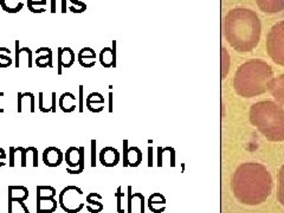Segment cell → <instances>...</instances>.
Returning a JSON list of instances; mask_svg holds the SVG:
<instances>
[{"label":"cell","instance_id":"35","mask_svg":"<svg viewBox=\"0 0 284 213\" xmlns=\"http://www.w3.org/2000/svg\"><path fill=\"white\" fill-rule=\"evenodd\" d=\"M77 61H79L81 67H83L86 69H90V68L95 67V64H96V59H94V58H77Z\"/></svg>","mask_w":284,"mask_h":213},{"label":"cell","instance_id":"2","mask_svg":"<svg viewBox=\"0 0 284 213\" xmlns=\"http://www.w3.org/2000/svg\"><path fill=\"white\" fill-rule=\"evenodd\" d=\"M261 31L260 17L250 8H233L224 18V37L238 52H251L260 43Z\"/></svg>","mask_w":284,"mask_h":213},{"label":"cell","instance_id":"11","mask_svg":"<svg viewBox=\"0 0 284 213\" xmlns=\"http://www.w3.org/2000/svg\"><path fill=\"white\" fill-rule=\"evenodd\" d=\"M32 51L30 48H19V40L15 42V59H14V67L20 68L21 65H25L29 69L32 68Z\"/></svg>","mask_w":284,"mask_h":213},{"label":"cell","instance_id":"44","mask_svg":"<svg viewBox=\"0 0 284 213\" xmlns=\"http://www.w3.org/2000/svg\"><path fill=\"white\" fill-rule=\"evenodd\" d=\"M109 97H110V105H109V111H113V94H109Z\"/></svg>","mask_w":284,"mask_h":213},{"label":"cell","instance_id":"3","mask_svg":"<svg viewBox=\"0 0 284 213\" xmlns=\"http://www.w3.org/2000/svg\"><path fill=\"white\" fill-rule=\"evenodd\" d=\"M273 78V68L267 62L251 59L243 63L236 71L233 88L239 96L251 99L268 92V86Z\"/></svg>","mask_w":284,"mask_h":213},{"label":"cell","instance_id":"30","mask_svg":"<svg viewBox=\"0 0 284 213\" xmlns=\"http://www.w3.org/2000/svg\"><path fill=\"white\" fill-rule=\"evenodd\" d=\"M71 2V5L69 6V11L73 12V13H83L87 11V4L83 2V0H69Z\"/></svg>","mask_w":284,"mask_h":213},{"label":"cell","instance_id":"25","mask_svg":"<svg viewBox=\"0 0 284 213\" xmlns=\"http://www.w3.org/2000/svg\"><path fill=\"white\" fill-rule=\"evenodd\" d=\"M165 198L164 196L159 193H154L153 196H151V198L148 200V208L152 210L153 212H162L165 210Z\"/></svg>","mask_w":284,"mask_h":213},{"label":"cell","instance_id":"13","mask_svg":"<svg viewBox=\"0 0 284 213\" xmlns=\"http://www.w3.org/2000/svg\"><path fill=\"white\" fill-rule=\"evenodd\" d=\"M34 55L37 56L34 59V63L40 69L45 68H54V59H52V50L48 48V46H42L38 48L34 52Z\"/></svg>","mask_w":284,"mask_h":213},{"label":"cell","instance_id":"17","mask_svg":"<svg viewBox=\"0 0 284 213\" xmlns=\"http://www.w3.org/2000/svg\"><path fill=\"white\" fill-rule=\"evenodd\" d=\"M18 106H17V111L23 112L25 108H27V110L30 112L36 111V103H34V95L32 93H18Z\"/></svg>","mask_w":284,"mask_h":213},{"label":"cell","instance_id":"36","mask_svg":"<svg viewBox=\"0 0 284 213\" xmlns=\"http://www.w3.org/2000/svg\"><path fill=\"white\" fill-rule=\"evenodd\" d=\"M79 88H80V89H79V94H80V97H79V111L83 112L84 111V95H83L84 87L80 86Z\"/></svg>","mask_w":284,"mask_h":213},{"label":"cell","instance_id":"21","mask_svg":"<svg viewBox=\"0 0 284 213\" xmlns=\"http://www.w3.org/2000/svg\"><path fill=\"white\" fill-rule=\"evenodd\" d=\"M115 44L116 43H113L114 45V49H110V48H104L102 49V51L99 52V63H101L103 67L104 68H111V67H115L116 63H115V61H116V53H115Z\"/></svg>","mask_w":284,"mask_h":213},{"label":"cell","instance_id":"34","mask_svg":"<svg viewBox=\"0 0 284 213\" xmlns=\"http://www.w3.org/2000/svg\"><path fill=\"white\" fill-rule=\"evenodd\" d=\"M96 52L95 50H93L92 48H83L80 50L79 55H77V58H94L96 59Z\"/></svg>","mask_w":284,"mask_h":213},{"label":"cell","instance_id":"26","mask_svg":"<svg viewBox=\"0 0 284 213\" xmlns=\"http://www.w3.org/2000/svg\"><path fill=\"white\" fill-rule=\"evenodd\" d=\"M27 8L32 13H43L46 11V5L48 1L46 0H27Z\"/></svg>","mask_w":284,"mask_h":213},{"label":"cell","instance_id":"14","mask_svg":"<svg viewBox=\"0 0 284 213\" xmlns=\"http://www.w3.org/2000/svg\"><path fill=\"white\" fill-rule=\"evenodd\" d=\"M120 161V153L114 147H104L99 153V162L104 167H114Z\"/></svg>","mask_w":284,"mask_h":213},{"label":"cell","instance_id":"23","mask_svg":"<svg viewBox=\"0 0 284 213\" xmlns=\"http://www.w3.org/2000/svg\"><path fill=\"white\" fill-rule=\"evenodd\" d=\"M15 158L19 159L21 167H26V150L24 147H10V167H14L15 166Z\"/></svg>","mask_w":284,"mask_h":213},{"label":"cell","instance_id":"6","mask_svg":"<svg viewBox=\"0 0 284 213\" xmlns=\"http://www.w3.org/2000/svg\"><path fill=\"white\" fill-rule=\"evenodd\" d=\"M83 191L77 186H67L58 196V205L67 213H79L86 206Z\"/></svg>","mask_w":284,"mask_h":213},{"label":"cell","instance_id":"1","mask_svg":"<svg viewBox=\"0 0 284 213\" xmlns=\"http://www.w3.org/2000/svg\"><path fill=\"white\" fill-rule=\"evenodd\" d=\"M273 179L269 171L257 162H248L237 168L232 178V192L242 204L260 205L270 196Z\"/></svg>","mask_w":284,"mask_h":213},{"label":"cell","instance_id":"19","mask_svg":"<svg viewBox=\"0 0 284 213\" xmlns=\"http://www.w3.org/2000/svg\"><path fill=\"white\" fill-rule=\"evenodd\" d=\"M38 108L42 112H56L57 111V94L51 93V97L45 100L44 93H39L38 95Z\"/></svg>","mask_w":284,"mask_h":213},{"label":"cell","instance_id":"5","mask_svg":"<svg viewBox=\"0 0 284 213\" xmlns=\"http://www.w3.org/2000/svg\"><path fill=\"white\" fill-rule=\"evenodd\" d=\"M267 52L273 62L284 67V20L271 26L267 36Z\"/></svg>","mask_w":284,"mask_h":213},{"label":"cell","instance_id":"41","mask_svg":"<svg viewBox=\"0 0 284 213\" xmlns=\"http://www.w3.org/2000/svg\"><path fill=\"white\" fill-rule=\"evenodd\" d=\"M50 12H51V13H56V12H57V0H51Z\"/></svg>","mask_w":284,"mask_h":213},{"label":"cell","instance_id":"16","mask_svg":"<svg viewBox=\"0 0 284 213\" xmlns=\"http://www.w3.org/2000/svg\"><path fill=\"white\" fill-rule=\"evenodd\" d=\"M58 106L63 112L70 114L76 110V106H79V99L73 93H63L58 99Z\"/></svg>","mask_w":284,"mask_h":213},{"label":"cell","instance_id":"45","mask_svg":"<svg viewBox=\"0 0 284 213\" xmlns=\"http://www.w3.org/2000/svg\"><path fill=\"white\" fill-rule=\"evenodd\" d=\"M0 88H1V87H0ZM2 96H4V93H2L1 89H0V101H1V97ZM0 112H4V109L1 108V106H0Z\"/></svg>","mask_w":284,"mask_h":213},{"label":"cell","instance_id":"22","mask_svg":"<svg viewBox=\"0 0 284 213\" xmlns=\"http://www.w3.org/2000/svg\"><path fill=\"white\" fill-rule=\"evenodd\" d=\"M102 197L98 193L92 192L86 197L87 210L90 213H99L103 211V204L101 203Z\"/></svg>","mask_w":284,"mask_h":213},{"label":"cell","instance_id":"31","mask_svg":"<svg viewBox=\"0 0 284 213\" xmlns=\"http://www.w3.org/2000/svg\"><path fill=\"white\" fill-rule=\"evenodd\" d=\"M25 150H26V162L32 160L33 167H38V149L36 147H29V148H25Z\"/></svg>","mask_w":284,"mask_h":213},{"label":"cell","instance_id":"12","mask_svg":"<svg viewBox=\"0 0 284 213\" xmlns=\"http://www.w3.org/2000/svg\"><path fill=\"white\" fill-rule=\"evenodd\" d=\"M29 198V190L25 186H8V213L13 212V203L25 202Z\"/></svg>","mask_w":284,"mask_h":213},{"label":"cell","instance_id":"20","mask_svg":"<svg viewBox=\"0 0 284 213\" xmlns=\"http://www.w3.org/2000/svg\"><path fill=\"white\" fill-rule=\"evenodd\" d=\"M57 205L55 197H37V213H54Z\"/></svg>","mask_w":284,"mask_h":213},{"label":"cell","instance_id":"18","mask_svg":"<svg viewBox=\"0 0 284 213\" xmlns=\"http://www.w3.org/2000/svg\"><path fill=\"white\" fill-rule=\"evenodd\" d=\"M262 12L268 14L279 13L284 10V0H256Z\"/></svg>","mask_w":284,"mask_h":213},{"label":"cell","instance_id":"42","mask_svg":"<svg viewBox=\"0 0 284 213\" xmlns=\"http://www.w3.org/2000/svg\"><path fill=\"white\" fill-rule=\"evenodd\" d=\"M62 13H67V0H62Z\"/></svg>","mask_w":284,"mask_h":213},{"label":"cell","instance_id":"40","mask_svg":"<svg viewBox=\"0 0 284 213\" xmlns=\"http://www.w3.org/2000/svg\"><path fill=\"white\" fill-rule=\"evenodd\" d=\"M6 153H5V150L4 148H1L0 147V167H2V166H5V160H6Z\"/></svg>","mask_w":284,"mask_h":213},{"label":"cell","instance_id":"37","mask_svg":"<svg viewBox=\"0 0 284 213\" xmlns=\"http://www.w3.org/2000/svg\"><path fill=\"white\" fill-rule=\"evenodd\" d=\"M96 166V140H92V167Z\"/></svg>","mask_w":284,"mask_h":213},{"label":"cell","instance_id":"28","mask_svg":"<svg viewBox=\"0 0 284 213\" xmlns=\"http://www.w3.org/2000/svg\"><path fill=\"white\" fill-rule=\"evenodd\" d=\"M230 68V57L229 52L225 48H221V80H224L226 74L229 73Z\"/></svg>","mask_w":284,"mask_h":213},{"label":"cell","instance_id":"29","mask_svg":"<svg viewBox=\"0 0 284 213\" xmlns=\"http://www.w3.org/2000/svg\"><path fill=\"white\" fill-rule=\"evenodd\" d=\"M277 198H279V202L284 206V165L280 168V172H279V189H277Z\"/></svg>","mask_w":284,"mask_h":213},{"label":"cell","instance_id":"15","mask_svg":"<svg viewBox=\"0 0 284 213\" xmlns=\"http://www.w3.org/2000/svg\"><path fill=\"white\" fill-rule=\"evenodd\" d=\"M268 90L275 97L277 102L284 105V74L273 78L268 86Z\"/></svg>","mask_w":284,"mask_h":213},{"label":"cell","instance_id":"9","mask_svg":"<svg viewBox=\"0 0 284 213\" xmlns=\"http://www.w3.org/2000/svg\"><path fill=\"white\" fill-rule=\"evenodd\" d=\"M123 161L124 166L137 167L142 161V152L137 147L128 148V141H123Z\"/></svg>","mask_w":284,"mask_h":213},{"label":"cell","instance_id":"10","mask_svg":"<svg viewBox=\"0 0 284 213\" xmlns=\"http://www.w3.org/2000/svg\"><path fill=\"white\" fill-rule=\"evenodd\" d=\"M64 154L61 149L57 147H48L44 152H43V162L48 166V167H58L59 165L63 162Z\"/></svg>","mask_w":284,"mask_h":213},{"label":"cell","instance_id":"38","mask_svg":"<svg viewBox=\"0 0 284 213\" xmlns=\"http://www.w3.org/2000/svg\"><path fill=\"white\" fill-rule=\"evenodd\" d=\"M87 108L92 112H101L104 108V105H86Z\"/></svg>","mask_w":284,"mask_h":213},{"label":"cell","instance_id":"33","mask_svg":"<svg viewBox=\"0 0 284 213\" xmlns=\"http://www.w3.org/2000/svg\"><path fill=\"white\" fill-rule=\"evenodd\" d=\"M86 105H104V97L99 93H92L87 96Z\"/></svg>","mask_w":284,"mask_h":213},{"label":"cell","instance_id":"7","mask_svg":"<svg viewBox=\"0 0 284 213\" xmlns=\"http://www.w3.org/2000/svg\"><path fill=\"white\" fill-rule=\"evenodd\" d=\"M67 162V173L81 174L86 168V148L84 147H70L64 154Z\"/></svg>","mask_w":284,"mask_h":213},{"label":"cell","instance_id":"4","mask_svg":"<svg viewBox=\"0 0 284 213\" xmlns=\"http://www.w3.org/2000/svg\"><path fill=\"white\" fill-rule=\"evenodd\" d=\"M250 122L271 142L284 141V108L274 101L256 102L250 108Z\"/></svg>","mask_w":284,"mask_h":213},{"label":"cell","instance_id":"27","mask_svg":"<svg viewBox=\"0 0 284 213\" xmlns=\"http://www.w3.org/2000/svg\"><path fill=\"white\" fill-rule=\"evenodd\" d=\"M13 59L11 58V50L8 48H0V69L10 68Z\"/></svg>","mask_w":284,"mask_h":213},{"label":"cell","instance_id":"24","mask_svg":"<svg viewBox=\"0 0 284 213\" xmlns=\"http://www.w3.org/2000/svg\"><path fill=\"white\" fill-rule=\"evenodd\" d=\"M0 6L7 13H18L23 10L24 1L23 0H0Z\"/></svg>","mask_w":284,"mask_h":213},{"label":"cell","instance_id":"43","mask_svg":"<svg viewBox=\"0 0 284 213\" xmlns=\"http://www.w3.org/2000/svg\"><path fill=\"white\" fill-rule=\"evenodd\" d=\"M18 204H19V205L21 206V208H23V210H24V213H30L29 209H27V206L25 205V203H24V202H19V203H18Z\"/></svg>","mask_w":284,"mask_h":213},{"label":"cell","instance_id":"32","mask_svg":"<svg viewBox=\"0 0 284 213\" xmlns=\"http://www.w3.org/2000/svg\"><path fill=\"white\" fill-rule=\"evenodd\" d=\"M57 191L52 186H37V197H56Z\"/></svg>","mask_w":284,"mask_h":213},{"label":"cell","instance_id":"8","mask_svg":"<svg viewBox=\"0 0 284 213\" xmlns=\"http://www.w3.org/2000/svg\"><path fill=\"white\" fill-rule=\"evenodd\" d=\"M58 64H57V74H63V69L71 68L76 61V55L71 48H58Z\"/></svg>","mask_w":284,"mask_h":213},{"label":"cell","instance_id":"39","mask_svg":"<svg viewBox=\"0 0 284 213\" xmlns=\"http://www.w3.org/2000/svg\"><path fill=\"white\" fill-rule=\"evenodd\" d=\"M116 197H117V200H118V204H117V211L120 213L123 212L122 208H121V200H122V193H121V189L118 187L117 190V193H116Z\"/></svg>","mask_w":284,"mask_h":213}]
</instances>
